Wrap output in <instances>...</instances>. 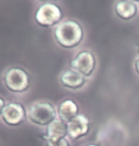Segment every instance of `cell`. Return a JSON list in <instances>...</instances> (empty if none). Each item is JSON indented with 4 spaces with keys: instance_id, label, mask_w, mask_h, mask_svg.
<instances>
[{
    "instance_id": "6da1fadb",
    "label": "cell",
    "mask_w": 139,
    "mask_h": 146,
    "mask_svg": "<svg viewBox=\"0 0 139 146\" xmlns=\"http://www.w3.org/2000/svg\"><path fill=\"white\" fill-rule=\"evenodd\" d=\"M54 36L58 44L64 48H73L82 41L83 30L80 24L73 20L59 23L54 30Z\"/></svg>"
},
{
    "instance_id": "7a4b0ae2",
    "label": "cell",
    "mask_w": 139,
    "mask_h": 146,
    "mask_svg": "<svg viewBox=\"0 0 139 146\" xmlns=\"http://www.w3.org/2000/svg\"><path fill=\"white\" fill-rule=\"evenodd\" d=\"M28 117L34 124L48 126L56 118V112L51 103L36 102L31 106L28 112Z\"/></svg>"
},
{
    "instance_id": "3957f363",
    "label": "cell",
    "mask_w": 139,
    "mask_h": 146,
    "mask_svg": "<svg viewBox=\"0 0 139 146\" xmlns=\"http://www.w3.org/2000/svg\"><path fill=\"white\" fill-rule=\"evenodd\" d=\"M5 85L13 93H21L28 89L30 78L28 74L21 68H11L4 76Z\"/></svg>"
},
{
    "instance_id": "277c9868",
    "label": "cell",
    "mask_w": 139,
    "mask_h": 146,
    "mask_svg": "<svg viewBox=\"0 0 139 146\" xmlns=\"http://www.w3.org/2000/svg\"><path fill=\"white\" fill-rule=\"evenodd\" d=\"M62 12L57 5L53 3H45L38 8L35 13L37 23L43 27H51L60 22Z\"/></svg>"
},
{
    "instance_id": "5b68a950",
    "label": "cell",
    "mask_w": 139,
    "mask_h": 146,
    "mask_svg": "<svg viewBox=\"0 0 139 146\" xmlns=\"http://www.w3.org/2000/svg\"><path fill=\"white\" fill-rule=\"evenodd\" d=\"M70 67L83 76H91L95 67V58L94 54L88 51L80 52L70 63Z\"/></svg>"
},
{
    "instance_id": "8992f818",
    "label": "cell",
    "mask_w": 139,
    "mask_h": 146,
    "mask_svg": "<svg viewBox=\"0 0 139 146\" xmlns=\"http://www.w3.org/2000/svg\"><path fill=\"white\" fill-rule=\"evenodd\" d=\"M26 113L20 103L11 102L5 105L1 113V117L7 124L11 126L19 125L25 120Z\"/></svg>"
},
{
    "instance_id": "52a82bcc",
    "label": "cell",
    "mask_w": 139,
    "mask_h": 146,
    "mask_svg": "<svg viewBox=\"0 0 139 146\" xmlns=\"http://www.w3.org/2000/svg\"><path fill=\"white\" fill-rule=\"evenodd\" d=\"M90 129L89 119L83 115H77L67 123L68 136L72 139H76L88 134Z\"/></svg>"
},
{
    "instance_id": "ba28073f",
    "label": "cell",
    "mask_w": 139,
    "mask_h": 146,
    "mask_svg": "<svg viewBox=\"0 0 139 146\" xmlns=\"http://www.w3.org/2000/svg\"><path fill=\"white\" fill-rule=\"evenodd\" d=\"M67 135V123L62 121L60 118H55L47 126V133L43 137L45 140L54 142L63 139Z\"/></svg>"
},
{
    "instance_id": "9c48e42d",
    "label": "cell",
    "mask_w": 139,
    "mask_h": 146,
    "mask_svg": "<svg viewBox=\"0 0 139 146\" xmlns=\"http://www.w3.org/2000/svg\"><path fill=\"white\" fill-rule=\"evenodd\" d=\"M57 113H58L59 118L64 122L68 123L78 115V106L73 100H66L60 103Z\"/></svg>"
},
{
    "instance_id": "30bf717a",
    "label": "cell",
    "mask_w": 139,
    "mask_h": 146,
    "mask_svg": "<svg viewBox=\"0 0 139 146\" xmlns=\"http://www.w3.org/2000/svg\"><path fill=\"white\" fill-rule=\"evenodd\" d=\"M61 83L65 87L78 89L82 87L85 83V78L81 74L77 73L74 70H67L61 75Z\"/></svg>"
},
{
    "instance_id": "8fae6325",
    "label": "cell",
    "mask_w": 139,
    "mask_h": 146,
    "mask_svg": "<svg viewBox=\"0 0 139 146\" xmlns=\"http://www.w3.org/2000/svg\"><path fill=\"white\" fill-rule=\"evenodd\" d=\"M115 12L122 19H130L136 15L137 8L132 1H119L115 5Z\"/></svg>"
},
{
    "instance_id": "7c38bea8",
    "label": "cell",
    "mask_w": 139,
    "mask_h": 146,
    "mask_svg": "<svg viewBox=\"0 0 139 146\" xmlns=\"http://www.w3.org/2000/svg\"><path fill=\"white\" fill-rule=\"evenodd\" d=\"M46 146H70V142L68 141L66 137L57 140V141H50V140H46Z\"/></svg>"
},
{
    "instance_id": "4fadbf2b",
    "label": "cell",
    "mask_w": 139,
    "mask_h": 146,
    "mask_svg": "<svg viewBox=\"0 0 139 146\" xmlns=\"http://www.w3.org/2000/svg\"><path fill=\"white\" fill-rule=\"evenodd\" d=\"M5 105H6V104H5L4 100L0 98V117H1V113H2V111H3V108L5 107Z\"/></svg>"
},
{
    "instance_id": "5bb4252c",
    "label": "cell",
    "mask_w": 139,
    "mask_h": 146,
    "mask_svg": "<svg viewBox=\"0 0 139 146\" xmlns=\"http://www.w3.org/2000/svg\"><path fill=\"white\" fill-rule=\"evenodd\" d=\"M135 69H136V72L139 74V58H137V60L135 61Z\"/></svg>"
},
{
    "instance_id": "9a60e30c",
    "label": "cell",
    "mask_w": 139,
    "mask_h": 146,
    "mask_svg": "<svg viewBox=\"0 0 139 146\" xmlns=\"http://www.w3.org/2000/svg\"><path fill=\"white\" fill-rule=\"evenodd\" d=\"M86 146H97V145H95V144H89V145H86Z\"/></svg>"
}]
</instances>
